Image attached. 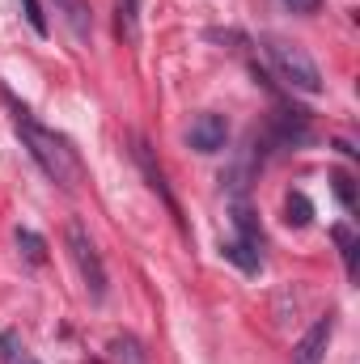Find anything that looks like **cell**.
<instances>
[{
	"mask_svg": "<svg viewBox=\"0 0 360 364\" xmlns=\"http://www.w3.org/2000/svg\"><path fill=\"white\" fill-rule=\"evenodd\" d=\"M0 97L9 102V110H13V127H17V136H21L26 153L34 157V166L55 182L60 191H77V182H81V174H85V170H81L77 149H73L60 132H51L47 123H38V119H34V110H30V106H21V102L4 90V85H0Z\"/></svg>",
	"mask_w": 360,
	"mask_h": 364,
	"instance_id": "cell-1",
	"label": "cell"
},
{
	"mask_svg": "<svg viewBox=\"0 0 360 364\" xmlns=\"http://www.w3.org/2000/svg\"><path fill=\"white\" fill-rule=\"evenodd\" d=\"M268 47V60L271 68L280 73V81L288 90L305 93V97H318L322 93V68L314 64V55L301 47V43H288V38H263Z\"/></svg>",
	"mask_w": 360,
	"mask_h": 364,
	"instance_id": "cell-2",
	"label": "cell"
},
{
	"mask_svg": "<svg viewBox=\"0 0 360 364\" xmlns=\"http://www.w3.org/2000/svg\"><path fill=\"white\" fill-rule=\"evenodd\" d=\"M64 242H68V255H73V263H77V272H81L85 292H90L93 301H106V292H110V284H106V263H102V255H97V246H93L90 229H85L77 216L68 220Z\"/></svg>",
	"mask_w": 360,
	"mask_h": 364,
	"instance_id": "cell-3",
	"label": "cell"
},
{
	"mask_svg": "<svg viewBox=\"0 0 360 364\" xmlns=\"http://www.w3.org/2000/svg\"><path fill=\"white\" fill-rule=\"evenodd\" d=\"M186 144L195 149V153H221L225 144H229V119L225 114H216V110H203V114H195L191 119V127H186Z\"/></svg>",
	"mask_w": 360,
	"mask_h": 364,
	"instance_id": "cell-4",
	"label": "cell"
},
{
	"mask_svg": "<svg viewBox=\"0 0 360 364\" xmlns=\"http://www.w3.org/2000/svg\"><path fill=\"white\" fill-rule=\"evenodd\" d=\"M271 140L284 144V149H301V144H314V127H309V114L305 110H280L271 119Z\"/></svg>",
	"mask_w": 360,
	"mask_h": 364,
	"instance_id": "cell-5",
	"label": "cell"
},
{
	"mask_svg": "<svg viewBox=\"0 0 360 364\" xmlns=\"http://www.w3.org/2000/svg\"><path fill=\"white\" fill-rule=\"evenodd\" d=\"M331 335H335V318L327 314V318H318V322L297 339V348H292V364H322L327 348H331Z\"/></svg>",
	"mask_w": 360,
	"mask_h": 364,
	"instance_id": "cell-6",
	"label": "cell"
},
{
	"mask_svg": "<svg viewBox=\"0 0 360 364\" xmlns=\"http://www.w3.org/2000/svg\"><path fill=\"white\" fill-rule=\"evenodd\" d=\"M132 157H136V166L144 170V178H149V186H153V191H157V195L166 199V208H170V212L179 216V199H174V191L166 186V174H162V166H153V153H149V144H144L140 136L132 140Z\"/></svg>",
	"mask_w": 360,
	"mask_h": 364,
	"instance_id": "cell-7",
	"label": "cell"
},
{
	"mask_svg": "<svg viewBox=\"0 0 360 364\" xmlns=\"http://www.w3.org/2000/svg\"><path fill=\"white\" fill-rule=\"evenodd\" d=\"M55 13H60V21L68 26V34L77 43H90L93 38V13L85 0H55Z\"/></svg>",
	"mask_w": 360,
	"mask_h": 364,
	"instance_id": "cell-8",
	"label": "cell"
},
{
	"mask_svg": "<svg viewBox=\"0 0 360 364\" xmlns=\"http://www.w3.org/2000/svg\"><path fill=\"white\" fill-rule=\"evenodd\" d=\"M233 229H238V242L263 250V225H259V216H255L242 199H233Z\"/></svg>",
	"mask_w": 360,
	"mask_h": 364,
	"instance_id": "cell-9",
	"label": "cell"
},
{
	"mask_svg": "<svg viewBox=\"0 0 360 364\" xmlns=\"http://www.w3.org/2000/svg\"><path fill=\"white\" fill-rule=\"evenodd\" d=\"M221 255L238 267V272H246V275H259V267H263V250H255V246H246V242H225L221 246Z\"/></svg>",
	"mask_w": 360,
	"mask_h": 364,
	"instance_id": "cell-10",
	"label": "cell"
},
{
	"mask_svg": "<svg viewBox=\"0 0 360 364\" xmlns=\"http://www.w3.org/2000/svg\"><path fill=\"white\" fill-rule=\"evenodd\" d=\"M106 356H110V364H144V348L132 335H115L106 343Z\"/></svg>",
	"mask_w": 360,
	"mask_h": 364,
	"instance_id": "cell-11",
	"label": "cell"
},
{
	"mask_svg": "<svg viewBox=\"0 0 360 364\" xmlns=\"http://www.w3.org/2000/svg\"><path fill=\"white\" fill-rule=\"evenodd\" d=\"M284 220H288L292 229H305V225L314 220V203H309L305 191H292V195L284 199Z\"/></svg>",
	"mask_w": 360,
	"mask_h": 364,
	"instance_id": "cell-12",
	"label": "cell"
},
{
	"mask_svg": "<svg viewBox=\"0 0 360 364\" xmlns=\"http://www.w3.org/2000/svg\"><path fill=\"white\" fill-rule=\"evenodd\" d=\"M119 34L127 43L140 38V0H119Z\"/></svg>",
	"mask_w": 360,
	"mask_h": 364,
	"instance_id": "cell-13",
	"label": "cell"
},
{
	"mask_svg": "<svg viewBox=\"0 0 360 364\" xmlns=\"http://www.w3.org/2000/svg\"><path fill=\"white\" fill-rule=\"evenodd\" d=\"M331 237H335V246H339V255H344V267H348V275H356V233L348 229V225H335L331 229Z\"/></svg>",
	"mask_w": 360,
	"mask_h": 364,
	"instance_id": "cell-14",
	"label": "cell"
},
{
	"mask_svg": "<svg viewBox=\"0 0 360 364\" xmlns=\"http://www.w3.org/2000/svg\"><path fill=\"white\" fill-rule=\"evenodd\" d=\"M17 250H21L26 263H34V267L47 259V242H43L38 233H30V229H17Z\"/></svg>",
	"mask_w": 360,
	"mask_h": 364,
	"instance_id": "cell-15",
	"label": "cell"
},
{
	"mask_svg": "<svg viewBox=\"0 0 360 364\" xmlns=\"http://www.w3.org/2000/svg\"><path fill=\"white\" fill-rule=\"evenodd\" d=\"M21 13H26L30 30H34L38 38H47V34H51V26H47V13H43V4H38V0H21Z\"/></svg>",
	"mask_w": 360,
	"mask_h": 364,
	"instance_id": "cell-16",
	"label": "cell"
},
{
	"mask_svg": "<svg viewBox=\"0 0 360 364\" xmlns=\"http://www.w3.org/2000/svg\"><path fill=\"white\" fill-rule=\"evenodd\" d=\"M331 186H335L339 203H344V208L352 212V208H356V191H352V178H348V174H335V178H331Z\"/></svg>",
	"mask_w": 360,
	"mask_h": 364,
	"instance_id": "cell-17",
	"label": "cell"
},
{
	"mask_svg": "<svg viewBox=\"0 0 360 364\" xmlns=\"http://www.w3.org/2000/svg\"><path fill=\"white\" fill-rule=\"evenodd\" d=\"M284 4H288L292 13H318V4H322V0H284Z\"/></svg>",
	"mask_w": 360,
	"mask_h": 364,
	"instance_id": "cell-18",
	"label": "cell"
}]
</instances>
